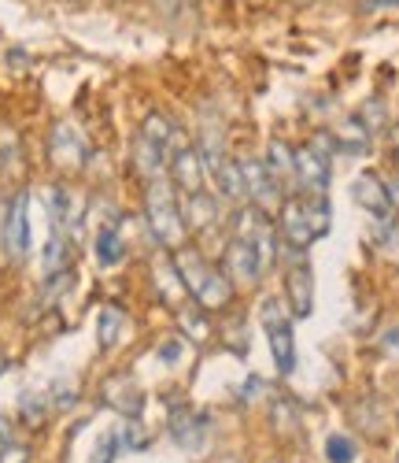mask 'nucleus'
Listing matches in <instances>:
<instances>
[{
	"mask_svg": "<svg viewBox=\"0 0 399 463\" xmlns=\"http://www.w3.org/2000/svg\"><path fill=\"white\" fill-rule=\"evenodd\" d=\"M174 267H178V275H181L185 293L192 297V304L204 307V312H226V307L233 304V282H229V275H222L218 267H211L200 249H192V245L174 249Z\"/></svg>",
	"mask_w": 399,
	"mask_h": 463,
	"instance_id": "nucleus-1",
	"label": "nucleus"
},
{
	"mask_svg": "<svg viewBox=\"0 0 399 463\" xmlns=\"http://www.w3.org/2000/svg\"><path fill=\"white\" fill-rule=\"evenodd\" d=\"M144 226L159 249H181L185 245V219H181V204H178V189L171 185V178H155L144 182Z\"/></svg>",
	"mask_w": 399,
	"mask_h": 463,
	"instance_id": "nucleus-2",
	"label": "nucleus"
},
{
	"mask_svg": "<svg viewBox=\"0 0 399 463\" xmlns=\"http://www.w3.org/2000/svg\"><path fill=\"white\" fill-rule=\"evenodd\" d=\"M259 326L266 330V341H270L277 374L289 378V374L296 371V337H292V316H289L285 300L266 297V300L259 304Z\"/></svg>",
	"mask_w": 399,
	"mask_h": 463,
	"instance_id": "nucleus-3",
	"label": "nucleus"
},
{
	"mask_svg": "<svg viewBox=\"0 0 399 463\" xmlns=\"http://www.w3.org/2000/svg\"><path fill=\"white\" fill-rule=\"evenodd\" d=\"M333 137H329V130H322V134H314L303 148H296L292 152V164H296V171H292V178H296V185H300V193H326L329 189V175H333Z\"/></svg>",
	"mask_w": 399,
	"mask_h": 463,
	"instance_id": "nucleus-4",
	"label": "nucleus"
},
{
	"mask_svg": "<svg viewBox=\"0 0 399 463\" xmlns=\"http://www.w3.org/2000/svg\"><path fill=\"white\" fill-rule=\"evenodd\" d=\"M277 256H285V307H289V316L311 319L314 316V271L307 263V252L277 249Z\"/></svg>",
	"mask_w": 399,
	"mask_h": 463,
	"instance_id": "nucleus-5",
	"label": "nucleus"
},
{
	"mask_svg": "<svg viewBox=\"0 0 399 463\" xmlns=\"http://www.w3.org/2000/svg\"><path fill=\"white\" fill-rule=\"evenodd\" d=\"M0 245L12 263H23L30 256V193L19 189L5 208V222H0Z\"/></svg>",
	"mask_w": 399,
	"mask_h": 463,
	"instance_id": "nucleus-6",
	"label": "nucleus"
},
{
	"mask_svg": "<svg viewBox=\"0 0 399 463\" xmlns=\"http://www.w3.org/2000/svg\"><path fill=\"white\" fill-rule=\"evenodd\" d=\"M277 241H282L285 252H307L318 238H314V226L307 219L303 197H285L282 208H277Z\"/></svg>",
	"mask_w": 399,
	"mask_h": 463,
	"instance_id": "nucleus-7",
	"label": "nucleus"
},
{
	"mask_svg": "<svg viewBox=\"0 0 399 463\" xmlns=\"http://www.w3.org/2000/svg\"><path fill=\"white\" fill-rule=\"evenodd\" d=\"M351 197H355V204L363 208L377 226H388V222L399 219V215H395V201H392L385 178L374 175V171H363V175L351 182Z\"/></svg>",
	"mask_w": 399,
	"mask_h": 463,
	"instance_id": "nucleus-8",
	"label": "nucleus"
},
{
	"mask_svg": "<svg viewBox=\"0 0 399 463\" xmlns=\"http://www.w3.org/2000/svg\"><path fill=\"white\" fill-rule=\"evenodd\" d=\"M241 175H245V185H248V201L266 212V215H277V208H282L285 201V185L277 182L263 160H241Z\"/></svg>",
	"mask_w": 399,
	"mask_h": 463,
	"instance_id": "nucleus-9",
	"label": "nucleus"
},
{
	"mask_svg": "<svg viewBox=\"0 0 399 463\" xmlns=\"http://www.w3.org/2000/svg\"><path fill=\"white\" fill-rule=\"evenodd\" d=\"M167 178L178 193H196V189H204L208 182V167H204V156H200V148L181 141L174 152H171V160H167Z\"/></svg>",
	"mask_w": 399,
	"mask_h": 463,
	"instance_id": "nucleus-10",
	"label": "nucleus"
},
{
	"mask_svg": "<svg viewBox=\"0 0 399 463\" xmlns=\"http://www.w3.org/2000/svg\"><path fill=\"white\" fill-rule=\"evenodd\" d=\"M49 152H52V164L63 171H82L89 160V145L82 137L74 123H56L49 134Z\"/></svg>",
	"mask_w": 399,
	"mask_h": 463,
	"instance_id": "nucleus-11",
	"label": "nucleus"
},
{
	"mask_svg": "<svg viewBox=\"0 0 399 463\" xmlns=\"http://www.w3.org/2000/svg\"><path fill=\"white\" fill-rule=\"evenodd\" d=\"M167 434L174 445H181L185 452H204L208 449V438H211V419L204 411H189V408H178L167 422Z\"/></svg>",
	"mask_w": 399,
	"mask_h": 463,
	"instance_id": "nucleus-12",
	"label": "nucleus"
},
{
	"mask_svg": "<svg viewBox=\"0 0 399 463\" xmlns=\"http://www.w3.org/2000/svg\"><path fill=\"white\" fill-rule=\"evenodd\" d=\"M181 204V219H185V230L192 234H208L222 222V208H218V197H211L208 189H196V193H181L178 197Z\"/></svg>",
	"mask_w": 399,
	"mask_h": 463,
	"instance_id": "nucleus-13",
	"label": "nucleus"
},
{
	"mask_svg": "<svg viewBox=\"0 0 399 463\" xmlns=\"http://www.w3.org/2000/svg\"><path fill=\"white\" fill-rule=\"evenodd\" d=\"M104 404L118 415H126V419H141V408H144V393H141V385L130 378V374H111L104 382V390H100Z\"/></svg>",
	"mask_w": 399,
	"mask_h": 463,
	"instance_id": "nucleus-14",
	"label": "nucleus"
},
{
	"mask_svg": "<svg viewBox=\"0 0 399 463\" xmlns=\"http://www.w3.org/2000/svg\"><path fill=\"white\" fill-rule=\"evenodd\" d=\"M226 267H229V275H233L237 282H245V286H255V282L263 279V271H266L259 249H255L252 241H245V238H237V234H233V241L226 245Z\"/></svg>",
	"mask_w": 399,
	"mask_h": 463,
	"instance_id": "nucleus-15",
	"label": "nucleus"
},
{
	"mask_svg": "<svg viewBox=\"0 0 399 463\" xmlns=\"http://www.w3.org/2000/svg\"><path fill=\"white\" fill-rule=\"evenodd\" d=\"M329 137H333V148L337 152H348V156H367V148L374 141V134L363 127L358 115H344V119H337L333 130H329Z\"/></svg>",
	"mask_w": 399,
	"mask_h": 463,
	"instance_id": "nucleus-16",
	"label": "nucleus"
},
{
	"mask_svg": "<svg viewBox=\"0 0 399 463\" xmlns=\"http://www.w3.org/2000/svg\"><path fill=\"white\" fill-rule=\"evenodd\" d=\"M141 137H144V141H152L155 148H163V152H167V160H171V152L185 141V137L178 134V123L171 119V115H163V111H148V115H144V123H141Z\"/></svg>",
	"mask_w": 399,
	"mask_h": 463,
	"instance_id": "nucleus-17",
	"label": "nucleus"
},
{
	"mask_svg": "<svg viewBox=\"0 0 399 463\" xmlns=\"http://www.w3.org/2000/svg\"><path fill=\"white\" fill-rule=\"evenodd\" d=\"M134 171H137L144 182L167 178V152L155 148L152 141H144V137L137 134V141H134Z\"/></svg>",
	"mask_w": 399,
	"mask_h": 463,
	"instance_id": "nucleus-18",
	"label": "nucleus"
},
{
	"mask_svg": "<svg viewBox=\"0 0 399 463\" xmlns=\"http://www.w3.org/2000/svg\"><path fill=\"white\" fill-rule=\"evenodd\" d=\"M93 252H97V263H100V267H118V263L126 260V238L118 234V222H104V226L97 230Z\"/></svg>",
	"mask_w": 399,
	"mask_h": 463,
	"instance_id": "nucleus-19",
	"label": "nucleus"
},
{
	"mask_svg": "<svg viewBox=\"0 0 399 463\" xmlns=\"http://www.w3.org/2000/svg\"><path fill=\"white\" fill-rule=\"evenodd\" d=\"M211 178L218 182V197L233 201V204L248 201V185H245V175H241V160H229V156H226V160L211 171Z\"/></svg>",
	"mask_w": 399,
	"mask_h": 463,
	"instance_id": "nucleus-20",
	"label": "nucleus"
},
{
	"mask_svg": "<svg viewBox=\"0 0 399 463\" xmlns=\"http://www.w3.org/2000/svg\"><path fill=\"white\" fill-rule=\"evenodd\" d=\"M123 326H126V316L118 312L115 304H104L100 316H97V345L100 349H115L118 337H123Z\"/></svg>",
	"mask_w": 399,
	"mask_h": 463,
	"instance_id": "nucleus-21",
	"label": "nucleus"
},
{
	"mask_svg": "<svg viewBox=\"0 0 399 463\" xmlns=\"http://www.w3.org/2000/svg\"><path fill=\"white\" fill-rule=\"evenodd\" d=\"M23 167V141L15 130L0 127V178H15Z\"/></svg>",
	"mask_w": 399,
	"mask_h": 463,
	"instance_id": "nucleus-22",
	"label": "nucleus"
},
{
	"mask_svg": "<svg viewBox=\"0 0 399 463\" xmlns=\"http://www.w3.org/2000/svg\"><path fill=\"white\" fill-rule=\"evenodd\" d=\"M263 164H266V171L285 185V178H292V171H296V164H292V148L282 141V137H274L270 145H266V156H263Z\"/></svg>",
	"mask_w": 399,
	"mask_h": 463,
	"instance_id": "nucleus-23",
	"label": "nucleus"
},
{
	"mask_svg": "<svg viewBox=\"0 0 399 463\" xmlns=\"http://www.w3.org/2000/svg\"><path fill=\"white\" fill-rule=\"evenodd\" d=\"M178 323H181L185 337H189V341H196V345H204V341L211 337V319H208V312H204L200 304L181 307V312H178Z\"/></svg>",
	"mask_w": 399,
	"mask_h": 463,
	"instance_id": "nucleus-24",
	"label": "nucleus"
},
{
	"mask_svg": "<svg viewBox=\"0 0 399 463\" xmlns=\"http://www.w3.org/2000/svg\"><path fill=\"white\" fill-rule=\"evenodd\" d=\"M351 415H355V427L363 430V434H370V438H381V434H385V411H381V404H377L374 397L358 401V404L351 408Z\"/></svg>",
	"mask_w": 399,
	"mask_h": 463,
	"instance_id": "nucleus-25",
	"label": "nucleus"
},
{
	"mask_svg": "<svg viewBox=\"0 0 399 463\" xmlns=\"http://www.w3.org/2000/svg\"><path fill=\"white\" fill-rule=\"evenodd\" d=\"M19 415H23L26 427H42L45 415H49V393H37V390L19 393Z\"/></svg>",
	"mask_w": 399,
	"mask_h": 463,
	"instance_id": "nucleus-26",
	"label": "nucleus"
},
{
	"mask_svg": "<svg viewBox=\"0 0 399 463\" xmlns=\"http://www.w3.org/2000/svg\"><path fill=\"white\" fill-rule=\"evenodd\" d=\"M270 422H274V430H277V434L292 438L296 427H300V411H296V404H292L289 397H277L274 408H270Z\"/></svg>",
	"mask_w": 399,
	"mask_h": 463,
	"instance_id": "nucleus-27",
	"label": "nucleus"
},
{
	"mask_svg": "<svg viewBox=\"0 0 399 463\" xmlns=\"http://www.w3.org/2000/svg\"><path fill=\"white\" fill-rule=\"evenodd\" d=\"M355 456H358V445H355L351 434L337 430V434L326 438V459L329 463H355Z\"/></svg>",
	"mask_w": 399,
	"mask_h": 463,
	"instance_id": "nucleus-28",
	"label": "nucleus"
},
{
	"mask_svg": "<svg viewBox=\"0 0 399 463\" xmlns=\"http://www.w3.org/2000/svg\"><path fill=\"white\" fill-rule=\"evenodd\" d=\"M358 119H363V127H367L370 134H381V130H385V119H388L385 100H381V97L367 100V104H363V111H358Z\"/></svg>",
	"mask_w": 399,
	"mask_h": 463,
	"instance_id": "nucleus-29",
	"label": "nucleus"
},
{
	"mask_svg": "<svg viewBox=\"0 0 399 463\" xmlns=\"http://www.w3.org/2000/svg\"><path fill=\"white\" fill-rule=\"evenodd\" d=\"M118 441H123V449H130V452L148 449V430L141 427V419H126V427L118 430Z\"/></svg>",
	"mask_w": 399,
	"mask_h": 463,
	"instance_id": "nucleus-30",
	"label": "nucleus"
},
{
	"mask_svg": "<svg viewBox=\"0 0 399 463\" xmlns=\"http://www.w3.org/2000/svg\"><path fill=\"white\" fill-rule=\"evenodd\" d=\"M159 364H167V367H178L185 360V337H167V341H159V349H155Z\"/></svg>",
	"mask_w": 399,
	"mask_h": 463,
	"instance_id": "nucleus-31",
	"label": "nucleus"
},
{
	"mask_svg": "<svg viewBox=\"0 0 399 463\" xmlns=\"http://www.w3.org/2000/svg\"><path fill=\"white\" fill-rule=\"evenodd\" d=\"M263 397H266V378L248 374L245 385H241V393H237V401H241V404H252V401H263Z\"/></svg>",
	"mask_w": 399,
	"mask_h": 463,
	"instance_id": "nucleus-32",
	"label": "nucleus"
},
{
	"mask_svg": "<svg viewBox=\"0 0 399 463\" xmlns=\"http://www.w3.org/2000/svg\"><path fill=\"white\" fill-rule=\"evenodd\" d=\"M377 345H381V353H385V356L399 360V326H388V330L377 337Z\"/></svg>",
	"mask_w": 399,
	"mask_h": 463,
	"instance_id": "nucleus-33",
	"label": "nucleus"
},
{
	"mask_svg": "<svg viewBox=\"0 0 399 463\" xmlns=\"http://www.w3.org/2000/svg\"><path fill=\"white\" fill-rule=\"evenodd\" d=\"M118 449H123V441H118V434H107V438L100 441V452L93 456V463H111Z\"/></svg>",
	"mask_w": 399,
	"mask_h": 463,
	"instance_id": "nucleus-34",
	"label": "nucleus"
},
{
	"mask_svg": "<svg viewBox=\"0 0 399 463\" xmlns=\"http://www.w3.org/2000/svg\"><path fill=\"white\" fill-rule=\"evenodd\" d=\"M30 459V449L26 445H8V449H0V463H26Z\"/></svg>",
	"mask_w": 399,
	"mask_h": 463,
	"instance_id": "nucleus-35",
	"label": "nucleus"
},
{
	"mask_svg": "<svg viewBox=\"0 0 399 463\" xmlns=\"http://www.w3.org/2000/svg\"><path fill=\"white\" fill-rule=\"evenodd\" d=\"M15 441V427H12V419L8 415H0V449H8Z\"/></svg>",
	"mask_w": 399,
	"mask_h": 463,
	"instance_id": "nucleus-36",
	"label": "nucleus"
},
{
	"mask_svg": "<svg viewBox=\"0 0 399 463\" xmlns=\"http://www.w3.org/2000/svg\"><path fill=\"white\" fill-rule=\"evenodd\" d=\"M8 367H12V360H8V356H5V353H0V374H5V371H8Z\"/></svg>",
	"mask_w": 399,
	"mask_h": 463,
	"instance_id": "nucleus-37",
	"label": "nucleus"
},
{
	"mask_svg": "<svg viewBox=\"0 0 399 463\" xmlns=\"http://www.w3.org/2000/svg\"><path fill=\"white\" fill-rule=\"evenodd\" d=\"M392 145H395V152H399V123L392 127Z\"/></svg>",
	"mask_w": 399,
	"mask_h": 463,
	"instance_id": "nucleus-38",
	"label": "nucleus"
},
{
	"mask_svg": "<svg viewBox=\"0 0 399 463\" xmlns=\"http://www.w3.org/2000/svg\"><path fill=\"white\" fill-rule=\"evenodd\" d=\"M5 208H8V204H5V201H0V222H5Z\"/></svg>",
	"mask_w": 399,
	"mask_h": 463,
	"instance_id": "nucleus-39",
	"label": "nucleus"
},
{
	"mask_svg": "<svg viewBox=\"0 0 399 463\" xmlns=\"http://www.w3.org/2000/svg\"><path fill=\"white\" fill-rule=\"evenodd\" d=\"M159 5H174V0H159Z\"/></svg>",
	"mask_w": 399,
	"mask_h": 463,
	"instance_id": "nucleus-40",
	"label": "nucleus"
},
{
	"mask_svg": "<svg viewBox=\"0 0 399 463\" xmlns=\"http://www.w3.org/2000/svg\"><path fill=\"white\" fill-rule=\"evenodd\" d=\"M266 463H282V459H266Z\"/></svg>",
	"mask_w": 399,
	"mask_h": 463,
	"instance_id": "nucleus-41",
	"label": "nucleus"
},
{
	"mask_svg": "<svg viewBox=\"0 0 399 463\" xmlns=\"http://www.w3.org/2000/svg\"><path fill=\"white\" fill-rule=\"evenodd\" d=\"M395 463H399V449H395Z\"/></svg>",
	"mask_w": 399,
	"mask_h": 463,
	"instance_id": "nucleus-42",
	"label": "nucleus"
},
{
	"mask_svg": "<svg viewBox=\"0 0 399 463\" xmlns=\"http://www.w3.org/2000/svg\"><path fill=\"white\" fill-rule=\"evenodd\" d=\"M395 419H399V408H395Z\"/></svg>",
	"mask_w": 399,
	"mask_h": 463,
	"instance_id": "nucleus-43",
	"label": "nucleus"
}]
</instances>
